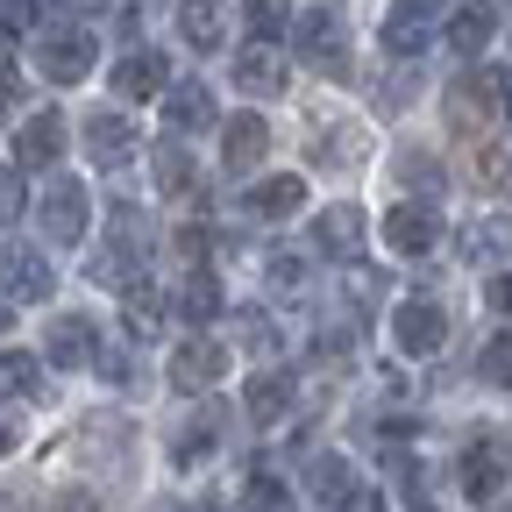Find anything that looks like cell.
<instances>
[{
	"label": "cell",
	"mask_w": 512,
	"mask_h": 512,
	"mask_svg": "<svg viewBox=\"0 0 512 512\" xmlns=\"http://www.w3.org/2000/svg\"><path fill=\"white\" fill-rule=\"evenodd\" d=\"M441 107H448V128L477 143V136H491L498 114H512V72H498V64H491V72H463Z\"/></svg>",
	"instance_id": "6da1fadb"
},
{
	"label": "cell",
	"mask_w": 512,
	"mask_h": 512,
	"mask_svg": "<svg viewBox=\"0 0 512 512\" xmlns=\"http://www.w3.org/2000/svg\"><path fill=\"white\" fill-rule=\"evenodd\" d=\"M235 86H242V93H285V57H278L271 43L242 50V57H235Z\"/></svg>",
	"instance_id": "9a60e30c"
},
{
	"label": "cell",
	"mask_w": 512,
	"mask_h": 512,
	"mask_svg": "<svg viewBox=\"0 0 512 512\" xmlns=\"http://www.w3.org/2000/svg\"><path fill=\"white\" fill-rule=\"evenodd\" d=\"M221 313V285H214V271H192L185 285H178V320H214Z\"/></svg>",
	"instance_id": "cb8c5ba5"
},
{
	"label": "cell",
	"mask_w": 512,
	"mask_h": 512,
	"mask_svg": "<svg viewBox=\"0 0 512 512\" xmlns=\"http://www.w3.org/2000/svg\"><path fill=\"white\" fill-rule=\"evenodd\" d=\"M93 43H100V36H86V29L43 36V50H36L43 79H57V86H79V79H93Z\"/></svg>",
	"instance_id": "5b68a950"
},
{
	"label": "cell",
	"mask_w": 512,
	"mask_h": 512,
	"mask_svg": "<svg viewBox=\"0 0 512 512\" xmlns=\"http://www.w3.org/2000/svg\"><path fill=\"white\" fill-rule=\"evenodd\" d=\"M43 235L50 242H86V185L79 178H50V192H43Z\"/></svg>",
	"instance_id": "277c9868"
},
{
	"label": "cell",
	"mask_w": 512,
	"mask_h": 512,
	"mask_svg": "<svg viewBox=\"0 0 512 512\" xmlns=\"http://www.w3.org/2000/svg\"><path fill=\"white\" fill-rule=\"evenodd\" d=\"M157 313H164V299H157V285H150V278H136V285L121 292V320H128V335H157V328H164Z\"/></svg>",
	"instance_id": "7402d4cb"
},
{
	"label": "cell",
	"mask_w": 512,
	"mask_h": 512,
	"mask_svg": "<svg viewBox=\"0 0 512 512\" xmlns=\"http://www.w3.org/2000/svg\"><path fill=\"white\" fill-rule=\"evenodd\" d=\"M491 29H498V22H491L484 8H456V15H448V43H456L463 57H477V50L491 43Z\"/></svg>",
	"instance_id": "d4e9b609"
},
{
	"label": "cell",
	"mask_w": 512,
	"mask_h": 512,
	"mask_svg": "<svg viewBox=\"0 0 512 512\" xmlns=\"http://www.w3.org/2000/svg\"><path fill=\"white\" fill-rule=\"evenodd\" d=\"M342 512H384V505H377V491H356V498H349Z\"/></svg>",
	"instance_id": "74e56055"
},
{
	"label": "cell",
	"mask_w": 512,
	"mask_h": 512,
	"mask_svg": "<svg viewBox=\"0 0 512 512\" xmlns=\"http://www.w3.org/2000/svg\"><path fill=\"white\" fill-rule=\"evenodd\" d=\"M93 356H100V335H93V320H79V313L50 320V363H57V370H86Z\"/></svg>",
	"instance_id": "7c38bea8"
},
{
	"label": "cell",
	"mask_w": 512,
	"mask_h": 512,
	"mask_svg": "<svg viewBox=\"0 0 512 512\" xmlns=\"http://www.w3.org/2000/svg\"><path fill=\"white\" fill-rule=\"evenodd\" d=\"M392 328H399V349H406V356H434V349L448 342V313H441L434 299H406Z\"/></svg>",
	"instance_id": "9c48e42d"
},
{
	"label": "cell",
	"mask_w": 512,
	"mask_h": 512,
	"mask_svg": "<svg viewBox=\"0 0 512 512\" xmlns=\"http://www.w3.org/2000/svg\"><path fill=\"white\" fill-rule=\"evenodd\" d=\"M384 242H392L399 256H427V249L441 242V214H434V200H406V207H392V214H384Z\"/></svg>",
	"instance_id": "8992f818"
},
{
	"label": "cell",
	"mask_w": 512,
	"mask_h": 512,
	"mask_svg": "<svg viewBox=\"0 0 512 512\" xmlns=\"http://www.w3.org/2000/svg\"><path fill=\"white\" fill-rule=\"evenodd\" d=\"M249 29H256V36L271 43V36L285 29V8H264V0H256V8H249Z\"/></svg>",
	"instance_id": "836d02e7"
},
{
	"label": "cell",
	"mask_w": 512,
	"mask_h": 512,
	"mask_svg": "<svg viewBox=\"0 0 512 512\" xmlns=\"http://www.w3.org/2000/svg\"><path fill=\"white\" fill-rule=\"evenodd\" d=\"M8 306H29V299H50V271H43V256L29 249H8Z\"/></svg>",
	"instance_id": "ffe728a7"
},
{
	"label": "cell",
	"mask_w": 512,
	"mask_h": 512,
	"mask_svg": "<svg viewBox=\"0 0 512 512\" xmlns=\"http://www.w3.org/2000/svg\"><path fill=\"white\" fill-rule=\"evenodd\" d=\"M242 406H249V420H285V406H292V377L285 370H256L249 377V392H242Z\"/></svg>",
	"instance_id": "2e32d148"
},
{
	"label": "cell",
	"mask_w": 512,
	"mask_h": 512,
	"mask_svg": "<svg viewBox=\"0 0 512 512\" xmlns=\"http://www.w3.org/2000/svg\"><path fill=\"white\" fill-rule=\"evenodd\" d=\"M29 384H36V356H22V349H15V356H8V392L22 399Z\"/></svg>",
	"instance_id": "1f68e13d"
},
{
	"label": "cell",
	"mask_w": 512,
	"mask_h": 512,
	"mask_svg": "<svg viewBox=\"0 0 512 512\" xmlns=\"http://www.w3.org/2000/svg\"><path fill=\"white\" fill-rule=\"evenodd\" d=\"M0 214H22V171H8V185H0Z\"/></svg>",
	"instance_id": "8d00e7d4"
},
{
	"label": "cell",
	"mask_w": 512,
	"mask_h": 512,
	"mask_svg": "<svg viewBox=\"0 0 512 512\" xmlns=\"http://www.w3.org/2000/svg\"><path fill=\"white\" fill-rule=\"evenodd\" d=\"M86 143H93V157H100L107 171H121L128 157H136V128H128L121 114H93V121H86Z\"/></svg>",
	"instance_id": "5bb4252c"
},
{
	"label": "cell",
	"mask_w": 512,
	"mask_h": 512,
	"mask_svg": "<svg viewBox=\"0 0 512 512\" xmlns=\"http://www.w3.org/2000/svg\"><path fill=\"white\" fill-rule=\"evenodd\" d=\"M306 484H313V498H320V505H335V512L356 498V491H349V463H342V456H313V463H306Z\"/></svg>",
	"instance_id": "44dd1931"
},
{
	"label": "cell",
	"mask_w": 512,
	"mask_h": 512,
	"mask_svg": "<svg viewBox=\"0 0 512 512\" xmlns=\"http://www.w3.org/2000/svg\"><path fill=\"white\" fill-rule=\"evenodd\" d=\"M505 484H512V441L505 434H477L463 448V491L470 498H498Z\"/></svg>",
	"instance_id": "3957f363"
},
{
	"label": "cell",
	"mask_w": 512,
	"mask_h": 512,
	"mask_svg": "<svg viewBox=\"0 0 512 512\" xmlns=\"http://www.w3.org/2000/svg\"><path fill=\"white\" fill-rule=\"evenodd\" d=\"M363 235H370L363 207H320V221H313V249L335 256V264H349V256L363 249Z\"/></svg>",
	"instance_id": "ba28073f"
},
{
	"label": "cell",
	"mask_w": 512,
	"mask_h": 512,
	"mask_svg": "<svg viewBox=\"0 0 512 512\" xmlns=\"http://www.w3.org/2000/svg\"><path fill=\"white\" fill-rule=\"evenodd\" d=\"M264 150H271L264 114H228V121H221V164H228V171H256V164H264Z\"/></svg>",
	"instance_id": "30bf717a"
},
{
	"label": "cell",
	"mask_w": 512,
	"mask_h": 512,
	"mask_svg": "<svg viewBox=\"0 0 512 512\" xmlns=\"http://www.w3.org/2000/svg\"><path fill=\"white\" fill-rule=\"evenodd\" d=\"M178 29H185V43H200V50L221 43V15L214 8H178Z\"/></svg>",
	"instance_id": "f546056e"
},
{
	"label": "cell",
	"mask_w": 512,
	"mask_h": 512,
	"mask_svg": "<svg viewBox=\"0 0 512 512\" xmlns=\"http://www.w3.org/2000/svg\"><path fill=\"white\" fill-rule=\"evenodd\" d=\"M114 93H121V100H150V93H164V100H171V64H164V50H136V57H121V64H114Z\"/></svg>",
	"instance_id": "8fae6325"
},
{
	"label": "cell",
	"mask_w": 512,
	"mask_h": 512,
	"mask_svg": "<svg viewBox=\"0 0 512 512\" xmlns=\"http://www.w3.org/2000/svg\"><path fill=\"white\" fill-rule=\"evenodd\" d=\"M484 306H491V313H512V271L484 278Z\"/></svg>",
	"instance_id": "d6a6232c"
},
{
	"label": "cell",
	"mask_w": 512,
	"mask_h": 512,
	"mask_svg": "<svg viewBox=\"0 0 512 512\" xmlns=\"http://www.w3.org/2000/svg\"><path fill=\"white\" fill-rule=\"evenodd\" d=\"M214 448H221V413L207 406V420H192V427H185V441H178V463L192 470L200 456H214Z\"/></svg>",
	"instance_id": "484cf974"
},
{
	"label": "cell",
	"mask_w": 512,
	"mask_h": 512,
	"mask_svg": "<svg viewBox=\"0 0 512 512\" xmlns=\"http://www.w3.org/2000/svg\"><path fill=\"white\" fill-rule=\"evenodd\" d=\"M299 50L313 72H328V79H349V50H342V8H306L299 15Z\"/></svg>",
	"instance_id": "7a4b0ae2"
},
{
	"label": "cell",
	"mask_w": 512,
	"mask_h": 512,
	"mask_svg": "<svg viewBox=\"0 0 512 512\" xmlns=\"http://www.w3.org/2000/svg\"><path fill=\"white\" fill-rule=\"evenodd\" d=\"M285 505H292V491H285L278 477L249 470V484H242V512H285Z\"/></svg>",
	"instance_id": "83f0119b"
},
{
	"label": "cell",
	"mask_w": 512,
	"mask_h": 512,
	"mask_svg": "<svg viewBox=\"0 0 512 512\" xmlns=\"http://www.w3.org/2000/svg\"><path fill=\"white\" fill-rule=\"evenodd\" d=\"M477 178H484V185L505 178V157H491V143H477Z\"/></svg>",
	"instance_id": "e575fe53"
},
{
	"label": "cell",
	"mask_w": 512,
	"mask_h": 512,
	"mask_svg": "<svg viewBox=\"0 0 512 512\" xmlns=\"http://www.w3.org/2000/svg\"><path fill=\"white\" fill-rule=\"evenodd\" d=\"M157 185L171 192V200H200V171H192V157L171 150V143L157 150Z\"/></svg>",
	"instance_id": "603a6c76"
},
{
	"label": "cell",
	"mask_w": 512,
	"mask_h": 512,
	"mask_svg": "<svg viewBox=\"0 0 512 512\" xmlns=\"http://www.w3.org/2000/svg\"><path fill=\"white\" fill-rule=\"evenodd\" d=\"M207 242H214L207 228H178V256H207Z\"/></svg>",
	"instance_id": "d590c367"
},
{
	"label": "cell",
	"mask_w": 512,
	"mask_h": 512,
	"mask_svg": "<svg viewBox=\"0 0 512 512\" xmlns=\"http://www.w3.org/2000/svg\"><path fill=\"white\" fill-rule=\"evenodd\" d=\"M164 114H171V128H207V121H214V93H207V79H178L171 100H164Z\"/></svg>",
	"instance_id": "e0dca14e"
},
{
	"label": "cell",
	"mask_w": 512,
	"mask_h": 512,
	"mask_svg": "<svg viewBox=\"0 0 512 512\" xmlns=\"http://www.w3.org/2000/svg\"><path fill=\"white\" fill-rule=\"evenodd\" d=\"M463 249L470 256H512V221H470L463 228Z\"/></svg>",
	"instance_id": "4316f807"
},
{
	"label": "cell",
	"mask_w": 512,
	"mask_h": 512,
	"mask_svg": "<svg viewBox=\"0 0 512 512\" xmlns=\"http://www.w3.org/2000/svg\"><path fill=\"white\" fill-rule=\"evenodd\" d=\"M221 370H228V349H221V342H207V335L178 342V356H171V384H178V392H214Z\"/></svg>",
	"instance_id": "52a82bcc"
},
{
	"label": "cell",
	"mask_w": 512,
	"mask_h": 512,
	"mask_svg": "<svg viewBox=\"0 0 512 512\" xmlns=\"http://www.w3.org/2000/svg\"><path fill=\"white\" fill-rule=\"evenodd\" d=\"M57 150H64V114H36V121H22L15 128V171H29V164H57Z\"/></svg>",
	"instance_id": "4fadbf2b"
},
{
	"label": "cell",
	"mask_w": 512,
	"mask_h": 512,
	"mask_svg": "<svg viewBox=\"0 0 512 512\" xmlns=\"http://www.w3.org/2000/svg\"><path fill=\"white\" fill-rule=\"evenodd\" d=\"M299 200H306V185H299L292 171H278V178H264V185L249 192V214H256V221H285Z\"/></svg>",
	"instance_id": "ac0fdd59"
},
{
	"label": "cell",
	"mask_w": 512,
	"mask_h": 512,
	"mask_svg": "<svg viewBox=\"0 0 512 512\" xmlns=\"http://www.w3.org/2000/svg\"><path fill=\"white\" fill-rule=\"evenodd\" d=\"M477 377H484V384H498V392L512 384V328L484 342V356H477Z\"/></svg>",
	"instance_id": "f1b7e54d"
},
{
	"label": "cell",
	"mask_w": 512,
	"mask_h": 512,
	"mask_svg": "<svg viewBox=\"0 0 512 512\" xmlns=\"http://www.w3.org/2000/svg\"><path fill=\"white\" fill-rule=\"evenodd\" d=\"M399 178H406L413 192H441V157H420V150H406V157H399Z\"/></svg>",
	"instance_id": "4dcf8cb0"
},
{
	"label": "cell",
	"mask_w": 512,
	"mask_h": 512,
	"mask_svg": "<svg viewBox=\"0 0 512 512\" xmlns=\"http://www.w3.org/2000/svg\"><path fill=\"white\" fill-rule=\"evenodd\" d=\"M427 36H434V8H392V15H384V50L413 57Z\"/></svg>",
	"instance_id": "d6986e66"
}]
</instances>
